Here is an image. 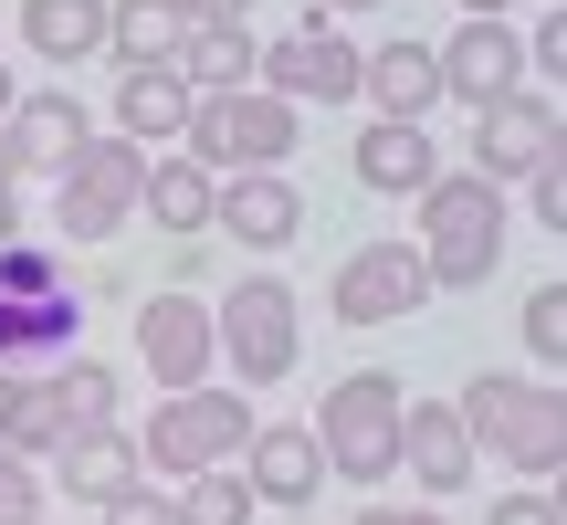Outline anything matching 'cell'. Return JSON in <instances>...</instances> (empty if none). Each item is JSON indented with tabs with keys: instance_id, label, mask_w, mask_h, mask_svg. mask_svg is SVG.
I'll return each instance as SVG.
<instances>
[{
	"instance_id": "obj_34",
	"label": "cell",
	"mask_w": 567,
	"mask_h": 525,
	"mask_svg": "<svg viewBox=\"0 0 567 525\" xmlns=\"http://www.w3.org/2000/svg\"><path fill=\"white\" fill-rule=\"evenodd\" d=\"M105 525H179V515H168V484H126L116 494V505H95Z\"/></svg>"
},
{
	"instance_id": "obj_14",
	"label": "cell",
	"mask_w": 567,
	"mask_h": 525,
	"mask_svg": "<svg viewBox=\"0 0 567 525\" xmlns=\"http://www.w3.org/2000/svg\"><path fill=\"white\" fill-rule=\"evenodd\" d=\"M243 484H252V505L305 515V505L326 494V452H316V431H305V421H252V442H243Z\"/></svg>"
},
{
	"instance_id": "obj_35",
	"label": "cell",
	"mask_w": 567,
	"mask_h": 525,
	"mask_svg": "<svg viewBox=\"0 0 567 525\" xmlns=\"http://www.w3.org/2000/svg\"><path fill=\"white\" fill-rule=\"evenodd\" d=\"M358 525H442V505H368Z\"/></svg>"
},
{
	"instance_id": "obj_19",
	"label": "cell",
	"mask_w": 567,
	"mask_h": 525,
	"mask_svg": "<svg viewBox=\"0 0 567 525\" xmlns=\"http://www.w3.org/2000/svg\"><path fill=\"white\" fill-rule=\"evenodd\" d=\"M0 137H11V168H74L84 158V137H95V126H84V95H63V84H42V95H21L11 116H0Z\"/></svg>"
},
{
	"instance_id": "obj_8",
	"label": "cell",
	"mask_w": 567,
	"mask_h": 525,
	"mask_svg": "<svg viewBox=\"0 0 567 525\" xmlns=\"http://www.w3.org/2000/svg\"><path fill=\"white\" fill-rule=\"evenodd\" d=\"M137 179H147V147L84 137V158L63 168V189H53V231L63 243H116V231L137 222Z\"/></svg>"
},
{
	"instance_id": "obj_33",
	"label": "cell",
	"mask_w": 567,
	"mask_h": 525,
	"mask_svg": "<svg viewBox=\"0 0 567 525\" xmlns=\"http://www.w3.org/2000/svg\"><path fill=\"white\" fill-rule=\"evenodd\" d=\"M484 525H567V515H557L547 484H515V494H494V505H484Z\"/></svg>"
},
{
	"instance_id": "obj_25",
	"label": "cell",
	"mask_w": 567,
	"mask_h": 525,
	"mask_svg": "<svg viewBox=\"0 0 567 525\" xmlns=\"http://www.w3.org/2000/svg\"><path fill=\"white\" fill-rule=\"evenodd\" d=\"M21 42H32L42 63L105 53V0H21Z\"/></svg>"
},
{
	"instance_id": "obj_42",
	"label": "cell",
	"mask_w": 567,
	"mask_h": 525,
	"mask_svg": "<svg viewBox=\"0 0 567 525\" xmlns=\"http://www.w3.org/2000/svg\"><path fill=\"white\" fill-rule=\"evenodd\" d=\"M11 179H21V168H11V137H0V189H11Z\"/></svg>"
},
{
	"instance_id": "obj_41",
	"label": "cell",
	"mask_w": 567,
	"mask_h": 525,
	"mask_svg": "<svg viewBox=\"0 0 567 525\" xmlns=\"http://www.w3.org/2000/svg\"><path fill=\"white\" fill-rule=\"evenodd\" d=\"M11 389H21V368H0V421H11Z\"/></svg>"
},
{
	"instance_id": "obj_27",
	"label": "cell",
	"mask_w": 567,
	"mask_h": 525,
	"mask_svg": "<svg viewBox=\"0 0 567 525\" xmlns=\"http://www.w3.org/2000/svg\"><path fill=\"white\" fill-rule=\"evenodd\" d=\"M42 379H53V400H63L74 431H116V368L105 358H63V368H42Z\"/></svg>"
},
{
	"instance_id": "obj_13",
	"label": "cell",
	"mask_w": 567,
	"mask_h": 525,
	"mask_svg": "<svg viewBox=\"0 0 567 525\" xmlns=\"http://www.w3.org/2000/svg\"><path fill=\"white\" fill-rule=\"evenodd\" d=\"M137 358H147V379H158V400L168 389H210V305L200 295H179V284H168V295H147L137 305Z\"/></svg>"
},
{
	"instance_id": "obj_11",
	"label": "cell",
	"mask_w": 567,
	"mask_h": 525,
	"mask_svg": "<svg viewBox=\"0 0 567 525\" xmlns=\"http://www.w3.org/2000/svg\"><path fill=\"white\" fill-rule=\"evenodd\" d=\"M547 158H557V95H547V84H526V95H505V105L473 116V179L515 189V179H536Z\"/></svg>"
},
{
	"instance_id": "obj_26",
	"label": "cell",
	"mask_w": 567,
	"mask_h": 525,
	"mask_svg": "<svg viewBox=\"0 0 567 525\" xmlns=\"http://www.w3.org/2000/svg\"><path fill=\"white\" fill-rule=\"evenodd\" d=\"M63 442H74V421H63L53 379H21L11 389V421H0V452H11V463H53Z\"/></svg>"
},
{
	"instance_id": "obj_21",
	"label": "cell",
	"mask_w": 567,
	"mask_h": 525,
	"mask_svg": "<svg viewBox=\"0 0 567 525\" xmlns=\"http://www.w3.org/2000/svg\"><path fill=\"white\" fill-rule=\"evenodd\" d=\"M210 200H221V179H210L200 158H179V147L147 158V179H137V210L168 231V243H200V231H210Z\"/></svg>"
},
{
	"instance_id": "obj_15",
	"label": "cell",
	"mask_w": 567,
	"mask_h": 525,
	"mask_svg": "<svg viewBox=\"0 0 567 525\" xmlns=\"http://www.w3.org/2000/svg\"><path fill=\"white\" fill-rule=\"evenodd\" d=\"M210 231H231L243 253H284L305 231V189L284 179V168H243V179H221V200H210Z\"/></svg>"
},
{
	"instance_id": "obj_3",
	"label": "cell",
	"mask_w": 567,
	"mask_h": 525,
	"mask_svg": "<svg viewBox=\"0 0 567 525\" xmlns=\"http://www.w3.org/2000/svg\"><path fill=\"white\" fill-rule=\"evenodd\" d=\"M84 337V295L63 274V253L42 243H0V368H63Z\"/></svg>"
},
{
	"instance_id": "obj_7",
	"label": "cell",
	"mask_w": 567,
	"mask_h": 525,
	"mask_svg": "<svg viewBox=\"0 0 567 525\" xmlns=\"http://www.w3.org/2000/svg\"><path fill=\"white\" fill-rule=\"evenodd\" d=\"M305 137V116L284 95H264V84H243V95H200L179 126V158H200L210 179H243V168H284Z\"/></svg>"
},
{
	"instance_id": "obj_31",
	"label": "cell",
	"mask_w": 567,
	"mask_h": 525,
	"mask_svg": "<svg viewBox=\"0 0 567 525\" xmlns=\"http://www.w3.org/2000/svg\"><path fill=\"white\" fill-rule=\"evenodd\" d=\"M526 42V74H567V11L547 0V11H536V32H515Z\"/></svg>"
},
{
	"instance_id": "obj_6",
	"label": "cell",
	"mask_w": 567,
	"mask_h": 525,
	"mask_svg": "<svg viewBox=\"0 0 567 525\" xmlns=\"http://www.w3.org/2000/svg\"><path fill=\"white\" fill-rule=\"evenodd\" d=\"M400 410H410V389L389 379V368H347L337 389L316 400V452H326V473L337 484H389L400 473Z\"/></svg>"
},
{
	"instance_id": "obj_36",
	"label": "cell",
	"mask_w": 567,
	"mask_h": 525,
	"mask_svg": "<svg viewBox=\"0 0 567 525\" xmlns=\"http://www.w3.org/2000/svg\"><path fill=\"white\" fill-rule=\"evenodd\" d=\"M189 21H252V0H179Z\"/></svg>"
},
{
	"instance_id": "obj_2",
	"label": "cell",
	"mask_w": 567,
	"mask_h": 525,
	"mask_svg": "<svg viewBox=\"0 0 567 525\" xmlns=\"http://www.w3.org/2000/svg\"><path fill=\"white\" fill-rule=\"evenodd\" d=\"M505 231H515L505 189L473 179V168H442V179L421 189V243H410V253H421L431 295H473V284L505 274Z\"/></svg>"
},
{
	"instance_id": "obj_1",
	"label": "cell",
	"mask_w": 567,
	"mask_h": 525,
	"mask_svg": "<svg viewBox=\"0 0 567 525\" xmlns=\"http://www.w3.org/2000/svg\"><path fill=\"white\" fill-rule=\"evenodd\" d=\"M452 421H463L473 463H505V473H526V484H547V473L567 463V400H557V379L484 368V379H463Z\"/></svg>"
},
{
	"instance_id": "obj_38",
	"label": "cell",
	"mask_w": 567,
	"mask_h": 525,
	"mask_svg": "<svg viewBox=\"0 0 567 525\" xmlns=\"http://www.w3.org/2000/svg\"><path fill=\"white\" fill-rule=\"evenodd\" d=\"M515 11V0H463V21H505Z\"/></svg>"
},
{
	"instance_id": "obj_32",
	"label": "cell",
	"mask_w": 567,
	"mask_h": 525,
	"mask_svg": "<svg viewBox=\"0 0 567 525\" xmlns=\"http://www.w3.org/2000/svg\"><path fill=\"white\" fill-rule=\"evenodd\" d=\"M526 189V210H536V231H567V158H547L536 179H515Z\"/></svg>"
},
{
	"instance_id": "obj_18",
	"label": "cell",
	"mask_w": 567,
	"mask_h": 525,
	"mask_svg": "<svg viewBox=\"0 0 567 525\" xmlns=\"http://www.w3.org/2000/svg\"><path fill=\"white\" fill-rule=\"evenodd\" d=\"M358 95L379 105L389 126H431V105H442V63H431V42H379V53H358Z\"/></svg>"
},
{
	"instance_id": "obj_39",
	"label": "cell",
	"mask_w": 567,
	"mask_h": 525,
	"mask_svg": "<svg viewBox=\"0 0 567 525\" xmlns=\"http://www.w3.org/2000/svg\"><path fill=\"white\" fill-rule=\"evenodd\" d=\"M316 11H326V21H337V11H389V0H316Z\"/></svg>"
},
{
	"instance_id": "obj_24",
	"label": "cell",
	"mask_w": 567,
	"mask_h": 525,
	"mask_svg": "<svg viewBox=\"0 0 567 525\" xmlns=\"http://www.w3.org/2000/svg\"><path fill=\"white\" fill-rule=\"evenodd\" d=\"M189 42V11L179 0H105V53L137 74V63H179Z\"/></svg>"
},
{
	"instance_id": "obj_37",
	"label": "cell",
	"mask_w": 567,
	"mask_h": 525,
	"mask_svg": "<svg viewBox=\"0 0 567 525\" xmlns=\"http://www.w3.org/2000/svg\"><path fill=\"white\" fill-rule=\"evenodd\" d=\"M0 243H21V189H0Z\"/></svg>"
},
{
	"instance_id": "obj_29",
	"label": "cell",
	"mask_w": 567,
	"mask_h": 525,
	"mask_svg": "<svg viewBox=\"0 0 567 525\" xmlns=\"http://www.w3.org/2000/svg\"><path fill=\"white\" fill-rule=\"evenodd\" d=\"M526 379H557V358H567V284H536L526 295Z\"/></svg>"
},
{
	"instance_id": "obj_23",
	"label": "cell",
	"mask_w": 567,
	"mask_h": 525,
	"mask_svg": "<svg viewBox=\"0 0 567 525\" xmlns=\"http://www.w3.org/2000/svg\"><path fill=\"white\" fill-rule=\"evenodd\" d=\"M53 484L74 494V505H116V494L147 484V473H137V442H126V431H74V442L53 452Z\"/></svg>"
},
{
	"instance_id": "obj_9",
	"label": "cell",
	"mask_w": 567,
	"mask_h": 525,
	"mask_svg": "<svg viewBox=\"0 0 567 525\" xmlns=\"http://www.w3.org/2000/svg\"><path fill=\"white\" fill-rule=\"evenodd\" d=\"M252 84H264V95H284L295 116H305V105H358V42H347L326 11H305L284 42H264Z\"/></svg>"
},
{
	"instance_id": "obj_16",
	"label": "cell",
	"mask_w": 567,
	"mask_h": 525,
	"mask_svg": "<svg viewBox=\"0 0 567 525\" xmlns=\"http://www.w3.org/2000/svg\"><path fill=\"white\" fill-rule=\"evenodd\" d=\"M400 473H421V505H442V494H463L473 473V442H463V421H452V400H410L400 410Z\"/></svg>"
},
{
	"instance_id": "obj_17",
	"label": "cell",
	"mask_w": 567,
	"mask_h": 525,
	"mask_svg": "<svg viewBox=\"0 0 567 525\" xmlns=\"http://www.w3.org/2000/svg\"><path fill=\"white\" fill-rule=\"evenodd\" d=\"M347 168H358V189H379V200H421V189L442 179V147H431V126H389V116H368L358 147H347Z\"/></svg>"
},
{
	"instance_id": "obj_5",
	"label": "cell",
	"mask_w": 567,
	"mask_h": 525,
	"mask_svg": "<svg viewBox=\"0 0 567 525\" xmlns=\"http://www.w3.org/2000/svg\"><path fill=\"white\" fill-rule=\"evenodd\" d=\"M210 358L243 379V400H252V389H284V379H295V358H305V305H295V284H284V274H243L221 305H210Z\"/></svg>"
},
{
	"instance_id": "obj_4",
	"label": "cell",
	"mask_w": 567,
	"mask_h": 525,
	"mask_svg": "<svg viewBox=\"0 0 567 525\" xmlns=\"http://www.w3.org/2000/svg\"><path fill=\"white\" fill-rule=\"evenodd\" d=\"M126 442H137V473H147V484H189V473L243 463L252 400H243V389H168V400L147 410V431H126Z\"/></svg>"
},
{
	"instance_id": "obj_10",
	"label": "cell",
	"mask_w": 567,
	"mask_h": 525,
	"mask_svg": "<svg viewBox=\"0 0 567 525\" xmlns=\"http://www.w3.org/2000/svg\"><path fill=\"white\" fill-rule=\"evenodd\" d=\"M421 295H431V274L410 243H358L337 262V284H326L337 326H400V316H421Z\"/></svg>"
},
{
	"instance_id": "obj_22",
	"label": "cell",
	"mask_w": 567,
	"mask_h": 525,
	"mask_svg": "<svg viewBox=\"0 0 567 525\" xmlns=\"http://www.w3.org/2000/svg\"><path fill=\"white\" fill-rule=\"evenodd\" d=\"M252 21H189V42H179V63H168V74L189 84V95H243L252 84Z\"/></svg>"
},
{
	"instance_id": "obj_12",
	"label": "cell",
	"mask_w": 567,
	"mask_h": 525,
	"mask_svg": "<svg viewBox=\"0 0 567 525\" xmlns=\"http://www.w3.org/2000/svg\"><path fill=\"white\" fill-rule=\"evenodd\" d=\"M431 63H442V105H505L526 95V42H515V21H463L452 42H431Z\"/></svg>"
},
{
	"instance_id": "obj_40",
	"label": "cell",
	"mask_w": 567,
	"mask_h": 525,
	"mask_svg": "<svg viewBox=\"0 0 567 525\" xmlns=\"http://www.w3.org/2000/svg\"><path fill=\"white\" fill-rule=\"evenodd\" d=\"M11 105H21V84H11V53H0V116H11Z\"/></svg>"
},
{
	"instance_id": "obj_20",
	"label": "cell",
	"mask_w": 567,
	"mask_h": 525,
	"mask_svg": "<svg viewBox=\"0 0 567 525\" xmlns=\"http://www.w3.org/2000/svg\"><path fill=\"white\" fill-rule=\"evenodd\" d=\"M189 105H200V95H189V84L168 74V63H137V74H116V137L158 158V147H179Z\"/></svg>"
},
{
	"instance_id": "obj_30",
	"label": "cell",
	"mask_w": 567,
	"mask_h": 525,
	"mask_svg": "<svg viewBox=\"0 0 567 525\" xmlns=\"http://www.w3.org/2000/svg\"><path fill=\"white\" fill-rule=\"evenodd\" d=\"M0 525H42V473L0 452Z\"/></svg>"
},
{
	"instance_id": "obj_28",
	"label": "cell",
	"mask_w": 567,
	"mask_h": 525,
	"mask_svg": "<svg viewBox=\"0 0 567 525\" xmlns=\"http://www.w3.org/2000/svg\"><path fill=\"white\" fill-rule=\"evenodd\" d=\"M168 515H179V525H252V484H243V473H189V484H168Z\"/></svg>"
}]
</instances>
